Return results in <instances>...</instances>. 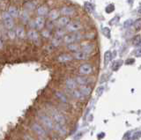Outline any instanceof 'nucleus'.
Masks as SVG:
<instances>
[{
	"mask_svg": "<svg viewBox=\"0 0 141 140\" xmlns=\"http://www.w3.org/2000/svg\"><path fill=\"white\" fill-rule=\"evenodd\" d=\"M0 18H1V19H3L5 27L7 30H12L13 28V27H14V21H13V18L8 13V12H2L0 13Z\"/></svg>",
	"mask_w": 141,
	"mask_h": 140,
	"instance_id": "1",
	"label": "nucleus"
},
{
	"mask_svg": "<svg viewBox=\"0 0 141 140\" xmlns=\"http://www.w3.org/2000/svg\"><path fill=\"white\" fill-rule=\"evenodd\" d=\"M39 120L41 121V123H42L43 126L45 128H47L48 130H54V121L52 120V118L46 115H39Z\"/></svg>",
	"mask_w": 141,
	"mask_h": 140,
	"instance_id": "2",
	"label": "nucleus"
},
{
	"mask_svg": "<svg viewBox=\"0 0 141 140\" xmlns=\"http://www.w3.org/2000/svg\"><path fill=\"white\" fill-rule=\"evenodd\" d=\"M82 38V35L79 33H71L69 35H64L63 37V41H64L66 44H71V43H75L76 41H79V40Z\"/></svg>",
	"mask_w": 141,
	"mask_h": 140,
	"instance_id": "3",
	"label": "nucleus"
},
{
	"mask_svg": "<svg viewBox=\"0 0 141 140\" xmlns=\"http://www.w3.org/2000/svg\"><path fill=\"white\" fill-rule=\"evenodd\" d=\"M82 28V25L79 21H72V22H70L67 25L66 27V30L69 32H72V33H75V32L79 31V29Z\"/></svg>",
	"mask_w": 141,
	"mask_h": 140,
	"instance_id": "4",
	"label": "nucleus"
},
{
	"mask_svg": "<svg viewBox=\"0 0 141 140\" xmlns=\"http://www.w3.org/2000/svg\"><path fill=\"white\" fill-rule=\"evenodd\" d=\"M32 129H33V131L39 136V137H43V138H44V137L46 136V131H45V130L43 129L41 125H39L38 123H34V124L32 125Z\"/></svg>",
	"mask_w": 141,
	"mask_h": 140,
	"instance_id": "5",
	"label": "nucleus"
},
{
	"mask_svg": "<svg viewBox=\"0 0 141 140\" xmlns=\"http://www.w3.org/2000/svg\"><path fill=\"white\" fill-rule=\"evenodd\" d=\"M70 23V19L66 16H62V17L58 18L57 20L55 22V25L57 26V27H67V25Z\"/></svg>",
	"mask_w": 141,
	"mask_h": 140,
	"instance_id": "6",
	"label": "nucleus"
},
{
	"mask_svg": "<svg viewBox=\"0 0 141 140\" xmlns=\"http://www.w3.org/2000/svg\"><path fill=\"white\" fill-rule=\"evenodd\" d=\"M23 6L27 11L32 12L34 10L37 9V2L33 1V0H28V1H26L23 4Z\"/></svg>",
	"mask_w": 141,
	"mask_h": 140,
	"instance_id": "7",
	"label": "nucleus"
},
{
	"mask_svg": "<svg viewBox=\"0 0 141 140\" xmlns=\"http://www.w3.org/2000/svg\"><path fill=\"white\" fill-rule=\"evenodd\" d=\"M45 24H46V21H45V19L44 17H38L35 18V27L37 28L38 30H41L44 27Z\"/></svg>",
	"mask_w": 141,
	"mask_h": 140,
	"instance_id": "8",
	"label": "nucleus"
},
{
	"mask_svg": "<svg viewBox=\"0 0 141 140\" xmlns=\"http://www.w3.org/2000/svg\"><path fill=\"white\" fill-rule=\"evenodd\" d=\"M60 13L63 16H71L75 13V9L72 6H63L60 10Z\"/></svg>",
	"mask_w": 141,
	"mask_h": 140,
	"instance_id": "9",
	"label": "nucleus"
},
{
	"mask_svg": "<svg viewBox=\"0 0 141 140\" xmlns=\"http://www.w3.org/2000/svg\"><path fill=\"white\" fill-rule=\"evenodd\" d=\"M79 71L81 75H88L92 72V66L89 63H84L79 67Z\"/></svg>",
	"mask_w": 141,
	"mask_h": 140,
	"instance_id": "10",
	"label": "nucleus"
},
{
	"mask_svg": "<svg viewBox=\"0 0 141 140\" xmlns=\"http://www.w3.org/2000/svg\"><path fill=\"white\" fill-rule=\"evenodd\" d=\"M36 13L40 17H44V16L49 14V7H48L46 5H41V6H39L36 9Z\"/></svg>",
	"mask_w": 141,
	"mask_h": 140,
	"instance_id": "11",
	"label": "nucleus"
},
{
	"mask_svg": "<svg viewBox=\"0 0 141 140\" xmlns=\"http://www.w3.org/2000/svg\"><path fill=\"white\" fill-rule=\"evenodd\" d=\"M7 12L13 19V18H18L19 16V10L16 5H11V6H9Z\"/></svg>",
	"mask_w": 141,
	"mask_h": 140,
	"instance_id": "12",
	"label": "nucleus"
},
{
	"mask_svg": "<svg viewBox=\"0 0 141 140\" xmlns=\"http://www.w3.org/2000/svg\"><path fill=\"white\" fill-rule=\"evenodd\" d=\"M27 37L30 41H39V34L36 30L35 29H29L27 32Z\"/></svg>",
	"mask_w": 141,
	"mask_h": 140,
	"instance_id": "13",
	"label": "nucleus"
},
{
	"mask_svg": "<svg viewBox=\"0 0 141 140\" xmlns=\"http://www.w3.org/2000/svg\"><path fill=\"white\" fill-rule=\"evenodd\" d=\"M53 118H54V123H58L61 125H64L65 123V118L63 117V115L59 113H55L53 115Z\"/></svg>",
	"mask_w": 141,
	"mask_h": 140,
	"instance_id": "14",
	"label": "nucleus"
},
{
	"mask_svg": "<svg viewBox=\"0 0 141 140\" xmlns=\"http://www.w3.org/2000/svg\"><path fill=\"white\" fill-rule=\"evenodd\" d=\"M65 84H66V87L70 90V91H71V90H74V89H77V85H78V84H77V82H76L75 79H67L66 81H65Z\"/></svg>",
	"mask_w": 141,
	"mask_h": 140,
	"instance_id": "15",
	"label": "nucleus"
},
{
	"mask_svg": "<svg viewBox=\"0 0 141 140\" xmlns=\"http://www.w3.org/2000/svg\"><path fill=\"white\" fill-rule=\"evenodd\" d=\"M54 130L62 136L65 135L67 132L66 128L64 127V125H61V124H58V123H54Z\"/></svg>",
	"mask_w": 141,
	"mask_h": 140,
	"instance_id": "16",
	"label": "nucleus"
},
{
	"mask_svg": "<svg viewBox=\"0 0 141 140\" xmlns=\"http://www.w3.org/2000/svg\"><path fill=\"white\" fill-rule=\"evenodd\" d=\"M88 57H89L88 54H86V52H84L82 50L78 51L74 54V58L77 60H86L88 58Z\"/></svg>",
	"mask_w": 141,
	"mask_h": 140,
	"instance_id": "17",
	"label": "nucleus"
},
{
	"mask_svg": "<svg viewBox=\"0 0 141 140\" xmlns=\"http://www.w3.org/2000/svg\"><path fill=\"white\" fill-rule=\"evenodd\" d=\"M59 14H60V13H59L57 9H53V10H51V11L49 12L48 16H49V20L55 21L59 18Z\"/></svg>",
	"mask_w": 141,
	"mask_h": 140,
	"instance_id": "18",
	"label": "nucleus"
},
{
	"mask_svg": "<svg viewBox=\"0 0 141 140\" xmlns=\"http://www.w3.org/2000/svg\"><path fill=\"white\" fill-rule=\"evenodd\" d=\"M81 48H82V51L86 52V53L88 54V55H90L94 49V44H92V43H86V44H84V45L81 46Z\"/></svg>",
	"mask_w": 141,
	"mask_h": 140,
	"instance_id": "19",
	"label": "nucleus"
},
{
	"mask_svg": "<svg viewBox=\"0 0 141 140\" xmlns=\"http://www.w3.org/2000/svg\"><path fill=\"white\" fill-rule=\"evenodd\" d=\"M70 92H71V94L72 95V97L76 98V99L78 100H83L86 97V96L79 91V89H74V90H71Z\"/></svg>",
	"mask_w": 141,
	"mask_h": 140,
	"instance_id": "20",
	"label": "nucleus"
},
{
	"mask_svg": "<svg viewBox=\"0 0 141 140\" xmlns=\"http://www.w3.org/2000/svg\"><path fill=\"white\" fill-rule=\"evenodd\" d=\"M16 36L19 39H24L26 36V32L23 27H18L16 29Z\"/></svg>",
	"mask_w": 141,
	"mask_h": 140,
	"instance_id": "21",
	"label": "nucleus"
},
{
	"mask_svg": "<svg viewBox=\"0 0 141 140\" xmlns=\"http://www.w3.org/2000/svg\"><path fill=\"white\" fill-rule=\"evenodd\" d=\"M79 91H80L85 96H87V95L90 94L92 89H91L90 87H88V85H79Z\"/></svg>",
	"mask_w": 141,
	"mask_h": 140,
	"instance_id": "22",
	"label": "nucleus"
},
{
	"mask_svg": "<svg viewBox=\"0 0 141 140\" xmlns=\"http://www.w3.org/2000/svg\"><path fill=\"white\" fill-rule=\"evenodd\" d=\"M57 60H58L59 62H61V63H65V62H69L71 61V60H72V57L68 55V54H63V55L59 56Z\"/></svg>",
	"mask_w": 141,
	"mask_h": 140,
	"instance_id": "23",
	"label": "nucleus"
},
{
	"mask_svg": "<svg viewBox=\"0 0 141 140\" xmlns=\"http://www.w3.org/2000/svg\"><path fill=\"white\" fill-rule=\"evenodd\" d=\"M76 82H77V84L79 85H86L88 84V79H86V78H85V77H81V76H79V77H77L76 78Z\"/></svg>",
	"mask_w": 141,
	"mask_h": 140,
	"instance_id": "24",
	"label": "nucleus"
},
{
	"mask_svg": "<svg viewBox=\"0 0 141 140\" xmlns=\"http://www.w3.org/2000/svg\"><path fill=\"white\" fill-rule=\"evenodd\" d=\"M67 48H68V49L71 51L78 52L79 50V49H80V46L79 44H77V43H71V44H69L67 46Z\"/></svg>",
	"mask_w": 141,
	"mask_h": 140,
	"instance_id": "25",
	"label": "nucleus"
},
{
	"mask_svg": "<svg viewBox=\"0 0 141 140\" xmlns=\"http://www.w3.org/2000/svg\"><path fill=\"white\" fill-rule=\"evenodd\" d=\"M63 39L62 37H54L52 39V41H51V44H52L54 47H58L59 45L61 44V42H62Z\"/></svg>",
	"mask_w": 141,
	"mask_h": 140,
	"instance_id": "26",
	"label": "nucleus"
},
{
	"mask_svg": "<svg viewBox=\"0 0 141 140\" xmlns=\"http://www.w3.org/2000/svg\"><path fill=\"white\" fill-rule=\"evenodd\" d=\"M111 58H112V55H111V52L110 51H106L104 54V63L105 64H108L110 62Z\"/></svg>",
	"mask_w": 141,
	"mask_h": 140,
	"instance_id": "27",
	"label": "nucleus"
},
{
	"mask_svg": "<svg viewBox=\"0 0 141 140\" xmlns=\"http://www.w3.org/2000/svg\"><path fill=\"white\" fill-rule=\"evenodd\" d=\"M85 9H86V11L87 12V13H91L93 11H94V7L91 3H89V2H86V3H85Z\"/></svg>",
	"mask_w": 141,
	"mask_h": 140,
	"instance_id": "28",
	"label": "nucleus"
},
{
	"mask_svg": "<svg viewBox=\"0 0 141 140\" xmlns=\"http://www.w3.org/2000/svg\"><path fill=\"white\" fill-rule=\"evenodd\" d=\"M56 95H57V97L61 101H63V102L66 103L67 101H68L66 99V97H65V95L63 94V93H61V92H57V93H56Z\"/></svg>",
	"mask_w": 141,
	"mask_h": 140,
	"instance_id": "29",
	"label": "nucleus"
},
{
	"mask_svg": "<svg viewBox=\"0 0 141 140\" xmlns=\"http://www.w3.org/2000/svg\"><path fill=\"white\" fill-rule=\"evenodd\" d=\"M64 35H65V30L62 28V27H59V28L56 31V37H63Z\"/></svg>",
	"mask_w": 141,
	"mask_h": 140,
	"instance_id": "30",
	"label": "nucleus"
},
{
	"mask_svg": "<svg viewBox=\"0 0 141 140\" xmlns=\"http://www.w3.org/2000/svg\"><path fill=\"white\" fill-rule=\"evenodd\" d=\"M140 42H141V36L139 35H135L133 37V39H132V44L138 45V44H140Z\"/></svg>",
	"mask_w": 141,
	"mask_h": 140,
	"instance_id": "31",
	"label": "nucleus"
},
{
	"mask_svg": "<svg viewBox=\"0 0 141 140\" xmlns=\"http://www.w3.org/2000/svg\"><path fill=\"white\" fill-rule=\"evenodd\" d=\"M133 26L136 30H140L141 29V18H138L134 21Z\"/></svg>",
	"mask_w": 141,
	"mask_h": 140,
	"instance_id": "32",
	"label": "nucleus"
},
{
	"mask_svg": "<svg viewBox=\"0 0 141 140\" xmlns=\"http://www.w3.org/2000/svg\"><path fill=\"white\" fill-rule=\"evenodd\" d=\"M7 35H8V37H9V39H11V40H14L16 37V31H14V30H8V32H7Z\"/></svg>",
	"mask_w": 141,
	"mask_h": 140,
	"instance_id": "33",
	"label": "nucleus"
},
{
	"mask_svg": "<svg viewBox=\"0 0 141 140\" xmlns=\"http://www.w3.org/2000/svg\"><path fill=\"white\" fill-rule=\"evenodd\" d=\"M102 31V34L105 35V36L108 38H110V29L109 28V27H103Z\"/></svg>",
	"mask_w": 141,
	"mask_h": 140,
	"instance_id": "34",
	"label": "nucleus"
},
{
	"mask_svg": "<svg viewBox=\"0 0 141 140\" xmlns=\"http://www.w3.org/2000/svg\"><path fill=\"white\" fill-rule=\"evenodd\" d=\"M121 64H122V61H116L114 63H113L112 69L114 70V71H117L118 68L121 66Z\"/></svg>",
	"mask_w": 141,
	"mask_h": 140,
	"instance_id": "35",
	"label": "nucleus"
},
{
	"mask_svg": "<svg viewBox=\"0 0 141 140\" xmlns=\"http://www.w3.org/2000/svg\"><path fill=\"white\" fill-rule=\"evenodd\" d=\"M132 24H133V21H132V19H127L125 22L124 23V28H129V27H132Z\"/></svg>",
	"mask_w": 141,
	"mask_h": 140,
	"instance_id": "36",
	"label": "nucleus"
},
{
	"mask_svg": "<svg viewBox=\"0 0 141 140\" xmlns=\"http://www.w3.org/2000/svg\"><path fill=\"white\" fill-rule=\"evenodd\" d=\"M114 10H115V6H114V5H109L108 6L106 7V9H105V11H106V13H112V12H114Z\"/></svg>",
	"mask_w": 141,
	"mask_h": 140,
	"instance_id": "37",
	"label": "nucleus"
},
{
	"mask_svg": "<svg viewBox=\"0 0 141 140\" xmlns=\"http://www.w3.org/2000/svg\"><path fill=\"white\" fill-rule=\"evenodd\" d=\"M41 35H42L44 38H49L50 36V31L48 29H44L41 31Z\"/></svg>",
	"mask_w": 141,
	"mask_h": 140,
	"instance_id": "38",
	"label": "nucleus"
},
{
	"mask_svg": "<svg viewBox=\"0 0 141 140\" xmlns=\"http://www.w3.org/2000/svg\"><path fill=\"white\" fill-rule=\"evenodd\" d=\"M46 26H47V29L48 30H50V29H52L53 27H54L55 22H54V21H52V20H49L46 23Z\"/></svg>",
	"mask_w": 141,
	"mask_h": 140,
	"instance_id": "39",
	"label": "nucleus"
},
{
	"mask_svg": "<svg viewBox=\"0 0 141 140\" xmlns=\"http://www.w3.org/2000/svg\"><path fill=\"white\" fill-rule=\"evenodd\" d=\"M103 91H104V87H99V88L97 89V94H98V95H101V94H102V93H103Z\"/></svg>",
	"mask_w": 141,
	"mask_h": 140,
	"instance_id": "40",
	"label": "nucleus"
},
{
	"mask_svg": "<svg viewBox=\"0 0 141 140\" xmlns=\"http://www.w3.org/2000/svg\"><path fill=\"white\" fill-rule=\"evenodd\" d=\"M135 55H136V57H141V48L137 49L136 52H135Z\"/></svg>",
	"mask_w": 141,
	"mask_h": 140,
	"instance_id": "41",
	"label": "nucleus"
},
{
	"mask_svg": "<svg viewBox=\"0 0 141 140\" xmlns=\"http://www.w3.org/2000/svg\"><path fill=\"white\" fill-rule=\"evenodd\" d=\"M118 19H119L118 17H115L114 19H112V21H110V24H111V25H113V24L116 22V21H118Z\"/></svg>",
	"mask_w": 141,
	"mask_h": 140,
	"instance_id": "42",
	"label": "nucleus"
},
{
	"mask_svg": "<svg viewBox=\"0 0 141 140\" xmlns=\"http://www.w3.org/2000/svg\"><path fill=\"white\" fill-rule=\"evenodd\" d=\"M133 62H134V59H129V60H127L125 63H126V64H130V63H133Z\"/></svg>",
	"mask_w": 141,
	"mask_h": 140,
	"instance_id": "43",
	"label": "nucleus"
},
{
	"mask_svg": "<svg viewBox=\"0 0 141 140\" xmlns=\"http://www.w3.org/2000/svg\"><path fill=\"white\" fill-rule=\"evenodd\" d=\"M24 138H25V140H35L33 138V137H29V136H25V137H24Z\"/></svg>",
	"mask_w": 141,
	"mask_h": 140,
	"instance_id": "44",
	"label": "nucleus"
},
{
	"mask_svg": "<svg viewBox=\"0 0 141 140\" xmlns=\"http://www.w3.org/2000/svg\"><path fill=\"white\" fill-rule=\"evenodd\" d=\"M3 49V41H2V38L0 37V50Z\"/></svg>",
	"mask_w": 141,
	"mask_h": 140,
	"instance_id": "45",
	"label": "nucleus"
},
{
	"mask_svg": "<svg viewBox=\"0 0 141 140\" xmlns=\"http://www.w3.org/2000/svg\"><path fill=\"white\" fill-rule=\"evenodd\" d=\"M138 13H139V14H141V6L138 9Z\"/></svg>",
	"mask_w": 141,
	"mask_h": 140,
	"instance_id": "46",
	"label": "nucleus"
},
{
	"mask_svg": "<svg viewBox=\"0 0 141 140\" xmlns=\"http://www.w3.org/2000/svg\"><path fill=\"white\" fill-rule=\"evenodd\" d=\"M38 140H45V139L43 138V137H39V138H38Z\"/></svg>",
	"mask_w": 141,
	"mask_h": 140,
	"instance_id": "47",
	"label": "nucleus"
}]
</instances>
